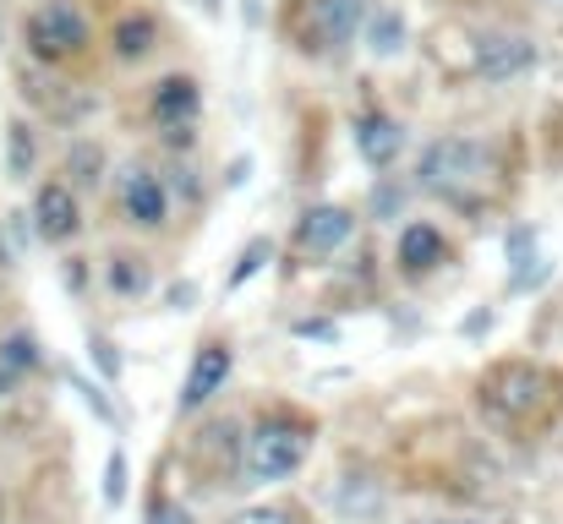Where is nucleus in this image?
Segmentation results:
<instances>
[{"label": "nucleus", "mask_w": 563, "mask_h": 524, "mask_svg": "<svg viewBox=\"0 0 563 524\" xmlns=\"http://www.w3.org/2000/svg\"><path fill=\"white\" fill-rule=\"evenodd\" d=\"M487 148L476 137H438L427 154H421V186L427 191H443V197H465L471 186L487 180Z\"/></svg>", "instance_id": "nucleus-1"}, {"label": "nucleus", "mask_w": 563, "mask_h": 524, "mask_svg": "<svg viewBox=\"0 0 563 524\" xmlns=\"http://www.w3.org/2000/svg\"><path fill=\"white\" fill-rule=\"evenodd\" d=\"M307 448L312 437L296 432V426H263L257 437H246V487H268V481H285L307 465Z\"/></svg>", "instance_id": "nucleus-2"}, {"label": "nucleus", "mask_w": 563, "mask_h": 524, "mask_svg": "<svg viewBox=\"0 0 563 524\" xmlns=\"http://www.w3.org/2000/svg\"><path fill=\"white\" fill-rule=\"evenodd\" d=\"M27 44L38 60H60V55H77L88 44V16L71 5V0H44L33 16H27Z\"/></svg>", "instance_id": "nucleus-3"}, {"label": "nucleus", "mask_w": 563, "mask_h": 524, "mask_svg": "<svg viewBox=\"0 0 563 524\" xmlns=\"http://www.w3.org/2000/svg\"><path fill=\"white\" fill-rule=\"evenodd\" d=\"M367 22V0H312L307 5V49H345Z\"/></svg>", "instance_id": "nucleus-4"}, {"label": "nucleus", "mask_w": 563, "mask_h": 524, "mask_svg": "<svg viewBox=\"0 0 563 524\" xmlns=\"http://www.w3.org/2000/svg\"><path fill=\"white\" fill-rule=\"evenodd\" d=\"M531 66H537V44L520 38V33H487V38L476 44V71H482L487 82H509V77H520V71H531Z\"/></svg>", "instance_id": "nucleus-5"}, {"label": "nucleus", "mask_w": 563, "mask_h": 524, "mask_svg": "<svg viewBox=\"0 0 563 524\" xmlns=\"http://www.w3.org/2000/svg\"><path fill=\"white\" fill-rule=\"evenodd\" d=\"M230 366H235V355L230 345H219V339H208V345L191 355V371H187V388H181V410H202L219 388H224V377H230Z\"/></svg>", "instance_id": "nucleus-6"}, {"label": "nucleus", "mask_w": 563, "mask_h": 524, "mask_svg": "<svg viewBox=\"0 0 563 524\" xmlns=\"http://www.w3.org/2000/svg\"><path fill=\"white\" fill-rule=\"evenodd\" d=\"M33 224H38V235H44V241H71V235L82 230V213H77L71 186L44 180V186H38V197H33Z\"/></svg>", "instance_id": "nucleus-7"}, {"label": "nucleus", "mask_w": 563, "mask_h": 524, "mask_svg": "<svg viewBox=\"0 0 563 524\" xmlns=\"http://www.w3.org/2000/svg\"><path fill=\"white\" fill-rule=\"evenodd\" d=\"M351 230H356V213H351V208H334V202L307 208V213H301V252L329 257V252H340V246L351 241Z\"/></svg>", "instance_id": "nucleus-8"}, {"label": "nucleus", "mask_w": 563, "mask_h": 524, "mask_svg": "<svg viewBox=\"0 0 563 524\" xmlns=\"http://www.w3.org/2000/svg\"><path fill=\"white\" fill-rule=\"evenodd\" d=\"M356 154L373 165V170H383V165H394L399 159V148H405V126L394 121V115H356Z\"/></svg>", "instance_id": "nucleus-9"}, {"label": "nucleus", "mask_w": 563, "mask_h": 524, "mask_svg": "<svg viewBox=\"0 0 563 524\" xmlns=\"http://www.w3.org/2000/svg\"><path fill=\"white\" fill-rule=\"evenodd\" d=\"M542 371H531V366H504L493 382H487V393H493V404L504 410V415H526V410H537L542 404Z\"/></svg>", "instance_id": "nucleus-10"}, {"label": "nucleus", "mask_w": 563, "mask_h": 524, "mask_svg": "<svg viewBox=\"0 0 563 524\" xmlns=\"http://www.w3.org/2000/svg\"><path fill=\"white\" fill-rule=\"evenodd\" d=\"M126 219L143 224V230H159V224H165V186H159L154 170L126 175Z\"/></svg>", "instance_id": "nucleus-11"}, {"label": "nucleus", "mask_w": 563, "mask_h": 524, "mask_svg": "<svg viewBox=\"0 0 563 524\" xmlns=\"http://www.w3.org/2000/svg\"><path fill=\"white\" fill-rule=\"evenodd\" d=\"M197 110H202V93H197L191 77H165V82L154 88V115H159V126H191Z\"/></svg>", "instance_id": "nucleus-12"}, {"label": "nucleus", "mask_w": 563, "mask_h": 524, "mask_svg": "<svg viewBox=\"0 0 563 524\" xmlns=\"http://www.w3.org/2000/svg\"><path fill=\"white\" fill-rule=\"evenodd\" d=\"M443 263V230L432 224H405L399 230V268L405 274H427Z\"/></svg>", "instance_id": "nucleus-13"}, {"label": "nucleus", "mask_w": 563, "mask_h": 524, "mask_svg": "<svg viewBox=\"0 0 563 524\" xmlns=\"http://www.w3.org/2000/svg\"><path fill=\"white\" fill-rule=\"evenodd\" d=\"M154 38H159V22H154V16H121V27H115V55H121V60H143V55L154 49Z\"/></svg>", "instance_id": "nucleus-14"}, {"label": "nucleus", "mask_w": 563, "mask_h": 524, "mask_svg": "<svg viewBox=\"0 0 563 524\" xmlns=\"http://www.w3.org/2000/svg\"><path fill=\"white\" fill-rule=\"evenodd\" d=\"M334 503H340V514H345V520H377L383 492H377L367 476H351V481L340 487V498H334Z\"/></svg>", "instance_id": "nucleus-15"}, {"label": "nucleus", "mask_w": 563, "mask_h": 524, "mask_svg": "<svg viewBox=\"0 0 563 524\" xmlns=\"http://www.w3.org/2000/svg\"><path fill=\"white\" fill-rule=\"evenodd\" d=\"M5 154H11V180H27L33 175V159H38V148H33V126L27 121H11L5 126Z\"/></svg>", "instance_id": "nucleus-16"}, {"label": "nucleus", "mask_w": 563, "mask_h": 524, "mask_svg": "<svg viewBox=\"0 0 563 524\" xmlns=\"http://www.w3.org/2000/svg\"><path fill=\"white\" fill-rule=\"evenodd\" d=\"M367 49L383 55V60L405 49V16H399V11H377L373 27H367Z\"/></svg>", "instance_id": "nucleus-17"}, {"label": "nucleus", "mask_w": 563, "mask_h": 524, "mask_svg": "<svg viewBox=\"0 0 563 524\" xmlns=\"http://www.w3.org/2000/svg\"><path fill=\"white\" fill-rule=\"evenodd\" d=\"M268 257H274V241H268V235L246 241V252L235 257V268H230V279H224V290H241L252 274H263V268H268Z\"/></svg>", "instance_id": "nucleus-18"}, {"label": "nucleus", "mask_w": 563, "mask_h": 524, "mask_svg": "<svg viewBox=\"0 0 563 524\" xmlns=\"http://www.w3.org/2000/svg\"><path fill=\"white\" fill-rule=\"evenodd\" d=\"M509 263H515V290H526L537 279V235L531 230H515L509 235Z\"/></svg>", "instance_id": "nucleus-19"}, {"label": "nucleus", "mask_w": 563, "mask_h": 524, "mask_svg": "<svg viewBox=\"0 0 563 524\" xmlns=\"http://www.w3.org/2000/svg\"><path fill=\"white\" fill-rule=\"evenodd\" d=\"M110 285H115L121 296H143V290H148V268L132 263V257H115V263H110Z\"/></svg>", "instance_id": "nucleus-20"}, {"label": "nucleus", "mask_w": 563, "mask_h": 524, "mask_svg": "<svg viewBox=\"0 0 563 524\" xmlns=\"http://www.w3.org/2000/svg\"><path fill=\"white\" fill-rule=\"evenodd\" d=\"M27 366H38V345L27 334H11L0 345V371H27Z\"/></svg>", "instance_id": "nucleus-21"}, {"label": "nucleus", "mask_w": 563, "mask_h": 524, "mask_svg": "<svg viewBox=\"0 0 563 524\" xmlns=\"http://www.w3.org/2000/svg\"><path fill=\"white\" fill-rule=\"evenodd\" d=\"M104 503H110V509L126 503V459H121V454H110V465H104Z\"/></svg>", "instance_id": "nucleus-22"}, {"label": "nucleus", "mask_w": 563, "mask_h": 524, "mask_svg": "<svg viewBox=\"0 0 563 524\" xmlns=\"http://www.w3.org/2000/svg\"><path fill=\"white\" fill-rule=\"evenodd\" d=\"M399 208H405V186H394V180H383V186H377V191H373V213H377V219H394Z\"/></svg>", "instance_id": "nucleus-23"}, {"label": "nucleus", "mask_w": 563, "mask_h": 524, "mask_svg": "<svg viewBox=\"0 0 563 524\" xmlns=\"http://www.w3.org/2000/svg\"><path fill=\"white\" fill-rule=\"evenodd\" d=\"M334 334H340V328L323 323V317H301V323H296V339H334Z\"/></svg>", "instance_id": "nucleus-24"}, {"label": "nucleus", "mask_w": 563, "mask_h": 524, "mask_svg": "<svg viewBox=\"0 0 563 524\" xmlns=\"http://www.w3.org/2000/svg\"><path fill=\"white\" fill-rule=\"evenodd\" d=\"M71 382H77V388H82V399H88V404H93V415H99V421H110V426H115V410H110V399H104V393H99V388H88V382H82V377H71Z\"/></svg>", "instance_id": "nucleus-25"}, {"label": "nucleus", "mask_w": 563, "mask_h": 524, "mask_svg": "<svg viewBox=\"0 0 563 524\" xmlns=\"http://www.w3.org/2000/svg\"><path fill=\"white\" fill-rule=\"evenodd\" d=\"M235 524H296L285 509H252V514H241Z\"/></svg>", "instance_id": "nucleus-26"}, {"label": "nucleus", "mask_w": 563, "mask_h": 524, "mask_svg": "<svg viewBox=\"0 0 563 524\" xmlns=\"http://www.w3.org/2000/svg\"><path fill=\"white\" fill-rule=\"evenodd\" d=\"M93 355H99V366H104V371H110V377H115V371H121V360H115V355H110V345H104V339H93Z\"/></svg>", "instance_id": "nucleus-27"}, {"label": "nucleus", "mask_w": 563, "mask_h": 524, "mask_svg": "<svg viewBox=\"0 0 563 524\" xmlns=\"http://www.w3.org/2000/svg\"><path fill=\"white\" fill-rule=\"evenodd\" d=\"M165 143L170 148H191V126H165Z\"/></svg>", "instance_id": "nucleus-28"}, {"label": "nucleus", "mask_w": 563, "mask_h": 524, "mask_svg": "<svg viewBox=\"0 0 563 524\" xmlns=\"http://www.w3.org/2000/svg\"><path fill=\"white\" fill-rule=\"evenodd\" d=\"M191 301H197V290H191V285H176V290H170V306H181V312H187Z\"/></svg>", "instance_id": "nucleus-29"}, {"label": "nucleus", "mask_w": 563, "mask_h": 524, "mask_svg": "<svg viewBox=\"0 0 563 524\" xmlns=\"http://www.w3.org/2000/svg\"><path fill=\"white\" fill-rule=\"evenodd\" d=\"M159 524H187V514H176V509H159Z\"/></svg>", "instance_id": "nucleus-30"}, {"label": "nucleus", "mask_w": 563, "mask_h": 524, "mask_svg": "<svg viewBox=\"0 0 563 524\" xmlns=\"http://www.w3.org/2000/svg\"><path fill=\"white\" fill-rule=\"evenodd\" d=\"M5 388H11V371H0V393H5Z\"/></svg>", "instance_id": "nucleus-31"}, {"label": "nucleus", "mask_w": 563, "mask_h": 524, "mask_svg": "<svg viewBox=\"0 0 563 524\" xmlns=\"http://www.w3.org/2000/svg\"><path fill=\"white\" fill-rule=\"evenodd\" d=\"M443 524H460V520H443Z\"/></svg>", "instance_id": "nucleus-32"}]
</instances>
